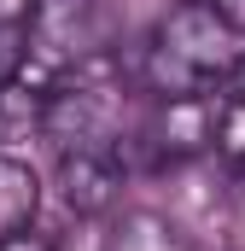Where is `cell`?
<instances>
[{
  "instance_id": "1",
  "label": "cell",
  "mask_w": 245,
  "mask_h": 251,
  "mask_svg": "<svg viewBox=\"0 0 245 251\" xmlns=\"http://www.w3.org/2000/svg\"><path fill=\"white\" fill-rule=\"evenodd\" d=\"M245 64V35L204 0H187L175 6L158 35H152V53H146V82L175 100V94H204L216 88L222 76H234Z\"/></svg>"
},
{
  "instance_id": "2",
  "label": "cell",
  "mask_w": 245,
  "mask_h": 251,
  "mask_svg": "<svg viewBox=\"0 0 245 251\" xmlns=\"http://www.w3.org/2000/svg\"><path fill=\"white\" fill-rule=\"evenodd\" d=\"M122 117V76L111 53H94L76 70H64L47 88L41 105V134L59 152H111V134Z\"/></svg>"
},
{
  "instance_id": "3",
  "label": "cell",
  "mask_w": 245,
  "mask_h": 251,
  "mask_svg": "<svg viewBox=\"0 0 245 251\" xmlns=\"http://www.w3.org/2000/svg\"><path fill=\"white\" fill-rule=\"evenodd\" d=\"M94 53H105V6L99 0H29L18 82L47 94L64 70H76Z\"/></svg>"
},
{
  "instance_id": "4",
  "label": "cell",
  "mask_w": 245,
  "mask_h": 251,
  "mask_svg": "<svg viewBox=\"0 0 245 251\" xmlns=\"http://www.w3.org/2000/svg\"><path fill=\"white\" fill-rule=\"evenodd\" d=\"M146 140H152V152L170 158V164H187V158L210 152V146H216V111H210V100H204V94H175V100H164L158 117H152V128H146Z\"/></svg>"
},
{
  "instance_id": "5",
  "label": "cell",
  "mask_w": 245,
  "mask_h": 251,
  "mask_svg": "<svg viewBox=\"0 0 245 251\" xmlns=\"http://www.w3.org/2000/svg\"><path fill=\"white\" fill-rule=\"evenodd\" d=\"M59 193L76 216H105L122 199L117 152H64L59 158Z\"/></svg>"
},
{
  "instance_id": "6",
  "label": "cell",
  "mask_w": 245,
  "mask_h": 251,
  "mask_svg": "<svg viewBox=\"0 0 245 251\" xmlns=\"http://www.w3.org/2000/svg\"><path fill=\"white\" fill-rule=\"evenodd\" d=\"M35 204H41L35 170L18 164V158H0V240H6V234H24L29 216H35Z\"/></svg>"
},
{
  "instance_id": "7",
  "label": "cell",
  "mask_w": 245,
  "mask_h": 251,
  "mask_svg": "<svg viewBox=\"0 0 245 251\" xmlns=\"http://www.w3.org/2000/svg\"><path fill=\"white\" fill-rule=\"evenodd\" d=\"M105 251H193V246L181 240V228H175L170 216H158V210H128L117 228H111Z\"/></svg>"
},
{
  "instance_id": "8",
  "label": "cell",
  "mask_w": 245,
  "mask_h": 251,
  "mask_svg": "<svg viewBox=\"0 0 245 251\" xmlns=\"http://www.w3.org/2000/svg\"><path fill=\"white\" fill-rule=\"evenodd\" d=\"M41 105H47V94L12 76L0 88V140H24L29 128H41Z\"/></svg>"
},
{
  "instance_id": "9",
  "label": "cell",
  "mask_w": 245,
  "mask_h": 251,
  "mask_svg": "<svg viewBox=\"0 0 245 251\" xmlns=\"http://www.w3.org/2000/svg\"><path fill=\"white\" fill-rule=\"evenodd\" d=\"M216 152L228 158L234 176H245V100H228L216 111Z\"/></svg>"
},
{
  "instance_id": "10",
  "label": "cell",
  "mask_w": 245,
  "mask_h": 251,
  "mask_svg": "<svg viewBox=\"0 0 245 251\" xmlns=\"http://www.w3.org/2000/svg\"><path fill=\"white\" fill-rule=\"evenodd\" d=\"M24 70V24H0V88Z\"/></svg>"
},
{
  "instance_id": "11",
  "label": "cell",
  "mask_w": 245,
  "mask_h": 251,
  "mask_svg": "<svg viewBox=\"0 0 245 251\" xmlns=\"http://www.w3.org/2000/svg\"><path fill=\"white\" fill-rule=\"evenodd\" d=\"M0 251H53V246H47L41 234H6V240H0Z\"/></svg>"
},
{
  "instance_id": "12",
  "label": "cell",
  "mask_w": 245,
  "mask_h": 251,
  "mask_svg": "<svg viewBox=\"0 0 245 251\" xmlns=\"http://www.w3.org/2000/svg\"><path fill=\"white\" fill-rule=\"evenodd\" d=\"M216 12H222V18H228V24L245 35V0H216Z\"/></svg>"
},
{
  "instance_id": "13",
  "label": "cell",
  "mask_w": 245,
  "mask_h": 251,
  "mask_svg": "<svg viewBox=\"0 0 245 251\" xmlns=\"http://www.w3.org/2000/svg\"><path fill=\"white\" fill-rule=\"evenodd\" d=\"M24 12H29V0H0V24H24Z\"/></svg>"
}]
</instances>
